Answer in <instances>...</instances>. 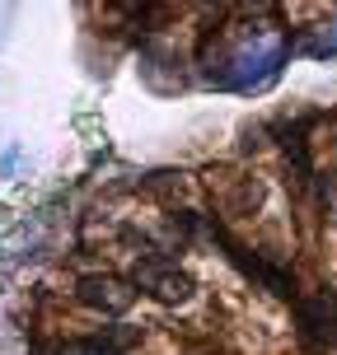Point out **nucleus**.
<instances>
[{
  "label": "nucleus",
  "instance_id": "nucleus-5",
  "mask_svg": "<svg viewBox=\"0 0 337 355\" xmlns=\"http://www.w3.org/2000/svg\"><path fill=\"white\" fill-rule=\"evenodd\" d=\"M136 341V332H104V337H94V341H75V346H66L61 355H122L126 346Z\"/></svg>",
  "mask_w": 337,
  "mask_h": 355
},
{
  "label": "nucleus",
  "instance_id": "nucleus-3",
  "mask_svg": "<svg viewBox=\"0 0 337 355\" xmlns=\"http://www.w3.org/2000/svg\"><path fill=\"white\" fill-rule=\"evenodd\" d=\"M300 337H304L309 351H323V346L337 341V300L328 290L300 304Z\"/></svg>",
  "mask_w": 337,
  "mask_h": 355
},
{
  "label": "nucleus",
  "instance_id": "nucleus-2",
  "mask_svg": "<svg viewBox=\"0 0 337 355\" xmlns=\"http://www.w3.org/2000/svg\"><path fill=\"white\" fill-rule=\"evenodd\" d=\"M215 243H220V248H225V257H230L234 266H239V271H244V276H253V281H263L267 290H277V295H295V290H290V276H286L281 266H272V262H263V257H253L249 248H244V243H239V239H230V234L220 230V225H215Z\"/></svg>",
  "mask_w": 337,
  "mask_h": 355
},
{
  "label": "nucleus",
  "instance_id": "nucleus-4",
  "mask_svg": "<svg viewBox=\"0 0 337 355\" xmlns=\"http://www.w3.org/2000/svg\"><path fill=\"white\" fill-rule=\"evenodd\" d=\"M80 300L89 309H104V313H122V309H131L136 290L126 281H113V276H85L80 281Z\"/></svg>",
  "mask_w": 337,
  "mask_h": 355
},
{
  "label": "nucleus",
  "instance_id": "nucleus-1",
  "mask_svg": "<svg viewBox=\"0 0 337 355\" xmlns=\"http://www.w3.org/2000/svg\"><path fill=\"white\" fill-rule=\"evenodd\" d=\"M131 285H141L145 295H155L160 304H188L197 290V281L178 262H169V257H141Z\"/></svg>",
  "mask_w": 337,
  "mask_h": 355
}]
</instances>
